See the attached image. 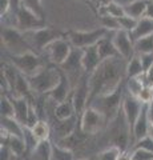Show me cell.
<instances>
[{
    "instance_id": "obj_1",
    "label": "cell",
    "mask_w": 153,
    "mask_h": 160,
    "mask_svg": "<svg viewBox=\"0 0 153 160\" xmlns=\"http://www.w3.org/2000/svg\"><path fill=\"white\" fill-rule=\"evenodd\" d=\"M127 79V60L113 58L103 60L95 72L89 75V99L88 106L93 99L117 89Z\"/></svg>"
},
{
    "instance_id": "obj_2",
    "label": "cell",
    "mask_w": 153,
    "mask_h": 160,
    "mask_svg": "<svg viewBox=\"0 0 153 160\" xmlns=\"http://www.w3.org/2000/svg\"><path fill=\"white\" fill-rule=\"evenodd\" d=\"M124 92H125V82L122 83L117 89H115L113 92L101 95V96H97L96 99H93L89 106L96 108L98 112H101L103 115H104L108 126H109L113 120L118 118V115H120V112H121Z\"/></svg>"
},
{
    "instance_id": "obj_3",
    "label": "cell",
    "mask_w": 153,
    "mask_h": 160,
    "mask_svg": "<svg viewBox=\"0 0 153 160\" xmlns=\"http://www.w3.org/2000/svg\"><path fill=\"white\" fill-rule=\"evenodd\" d=\"M61 78V69L55 64L48 63L37 73L28 78L29 86L35 95H48L57 86Z\"/></svg>"
},
{
    "instance_id": "obj_4",
    "label": "cell",
    "mask_w": 153,
    "mask_h": 160,
    "mask_svg": "<svg viewBox=\"0 0 153 160\" xmlns=\"http://www.w3.org/2000/svg\"><path fill=\"white\" fill-rule=\"evenodd\" d=\"M65 36H67V32H63L55 27H47V26L43 28L33 29V31L24 32V38H26L28 44L32 47L33 51L40 55L52 42Z\"/></svg>"
},
{
    "instance_id": "obj_5",
    "label": "cell",
    "mask_w": 153,
    "mask_h": 160,
    "mask_svg": "<svg viewBox=\"0 0 153 160\" xmlns=\"http://www.w3.org/2000/svg\"><path fill=\"white\" fill-rule=\"evenodd\" d=\"M9 62L24 76H33L47 64L40 53L29 51L22 55H9Z\"/></svg>"
},
{
    "instance_id": "obj_6",
    "label": "cell",
    "mask_w": 153,
    "mask_h": 160,
    "mask_svg": "<svg viewBox=\"0 0 153 160\" xmlns=\"http://www.w3.org/2000/svg\"><path fill=\"white\" fill-rule=\"evenodd\" d=\"M2 43L9 52V55H22L29 51H33L32 47L24 38V33L19 31L16 27H2ZM35 52V51H33Z\"/></svg>"
},
{
    "instance_id": "obj_7",
    "label": "cell",
    "mask_w": 153,
    "mask_h": 160,
    "mask_svg": "<svg viewBox=\"0 0 153 160\" xmlns=\"http://www.w3.org/2000/svg\"><path fill=\"white\" fill-rule=\"evenodd\" d=\"M109 32L111 31H108L104 27L91 29V31H68L67 39L69 40L72 47L84 49L91 46H96L98 40H101L104 36H107Z\"/></svg>"
},
{
    "instance_id": "obj_8",
    "label": "cell",
    "mask_w": 153,
    "mask_h": 160,
    "mask_svg": "<svg viewBox=\"0 0 153 160\" xmlns=\"http://www.w3.org/2000/svg\"><path fill=\"white\" fill-rule=\"evenodd\" d=\"M79 126H80V129L85 135H96L104 127H107L108 123L104 115L98 112L96 108L89 106L81 113L80 120H79Z\"/></svg>"
},
{
    "instance_id": "obj_9",
    "label": "cell",
    "mask_w": 153,
    "mask_h": 160,
    "mask_svg": "<svg viewBox=\"0 0 153 160\" xmlns=\"http://www.w3.org/2000/svg\"><path fill=\"white\" fill-rule=\"evenodd\" d=\"M72 49H73L72 44L69 43V40L65 36V38H60V39L55 40V42H52L44 49L41 55H44V56L48 59V63L60 67L71 55Z\"/></svg>"
},
{
    "instance_id": "obj_10",
    "label": "cell",
    "mask_w": 153,
    "mask_h": 160,
    "mask_svg": "<svg viewBox=\"0 0 153 160\" xmlns=\"http://www.w3.org/2000/svg\"><path fill=\"white\" fill-rule=\"evenodd\" d=\"M60 68L68 76V79L71 80L72 87H75L80 82V79L85 75L84 68H83V49L73 47L71 55L60 66Z\"/></svg>"
},
{
    "instance_id": "obj_11",
    "label": "cell",
    "mask_w": 153,
    "mask_h": 160,
    "mask_svg": "<svg viewBox=\"0 0 153 160\" xmlns=\"http://www.w3.org/2000/svg\"><path fill=\"white\" fill-rule=\"evenodd\" d=\"M15 27L24 33L45 27V20L39 18L36 13H33L31 9H28L22 4V7L19 8V11L15 15Z\"/></svg>"
},
{
    "instance_id": "obj_12",
    "label": "cell",
    "mask_w": 153,
    "mask_h": 160,
    "mask_svg": "<svg viewBox=\"0 0 153 160\" xmlns=\"http://www.w3.org/2000/svg\"><path fill=\"white\" fill-rule=\"evenodd\" d=\"M142 107H144V104L140 102V99L131 95L125 88L124 98H122L121 111H122V115H124V119H125V122L128 124V127H129V129H131V135H132V128H133V126H135L137 118L140 116V112H141Z\"/></svg>"
},
{
    "instance_id": "obj_13",
    "label": "cell",
    "mask_w": 153,
    "mask_h": 160,
    "mask_svg": "<svg viewBox=\"0 0 153 160\" xmlns=\"http://www.w3.org/2000/svg\"><path fill=\"white\" fill-rule=\"evenodd\" d=\"M72 99H73V104H75L76 115L80 118L81 113L88 107V99H89V75L85 73L80 79V82L73 87Z\"/></svg>"
},
{
    "instance_id": "obj_14",
    "label": "cell",
    "mask_w": 153,
    "mask_h": 160,
    "mask_svg": "<svg viewBox=\"0 0 153 160\" xmlns=\"http://www.w3.org/2000/svg\"><path fill=\"white\" fill-rule=\"evenodd\" d=\"M113 43L117 48L118 53L122 59H125L127 62L131 60L133 56L136 55V51H135V42L131 36L129 32L127 31H116L113 32Z\"/></svg>"
},
{
    "instance_id": "obj_15",
    "label": "cell",
    "mask_w": 153,
    "mask_h": 160,
    "mask_svg": "<svg viewBox=\"0 0 153 160\" xmlns=\"http://www.w3.org/2000/svg\"><path fill=\"white\" fill-rule=\"evenodd\" d=\"M72 89H73V87H72L71 80L68 79L67 75L61 71L60 82L57 83V86L53 88L52 91L47 95V96H48V99H51L52 102H55L56 104H59V103H61L65 99L69 98V95L72 93Z\"/></svg>"
},
{
    "instance_id": "obj_16",
    "label": "cell",
    "mask_w": 153,
    "mask_h": 160,
    "mask_svg": "<svg viewBox=\"0 0 153 160\" xmlns=\"http://www.w3.org/2000/svg\"><path fill=\"white\" fill-rule=\"evenodd\" d=\"M151 120L149 116H148V104H144L140 116L137 118L135 126L132 128V140L133 143L140 140L142 138H145L146 135H149V129H151Z\"/></svg>"
},
{
    "instance_id": "obj_17",
    "label": "cell",
    "mask_w": 153,
    "mask_h": 160,
    "mask_svg": "<svg viewBox=\"0 0 153 160\" xmlns=\"http://www.w3.org/2000/svg\"><path fill=\"white\" fill-rule=\"evenodd\" d=\"M96 47H97V51H98V55H100L101 60L121 58L116 46H115V43H113V32H109L107 36H104L101 40H98Z\"/></svg>"
},
{
    "instance_id": "obj_18",
    "label": "cell",
    "mask_w": 153,
    "mask_h": 160,
    "mask_svg": "<svg viewBox=\"0 0 153 160\" xmlns=\"http://www.w3.org/2000/svg\"><path fill=\"white\" fill-rule=\"evenodd\" d=\"M101 62L103 60L100 58V55H98L96 46H91L83 49V68L87 75H91L92 72H95V69L100 66Z\"/></svg>"
},
{
    "instance_id": "obj_19",
    "label": "cell",
    "mask_w": 153,
    "mask_h": 160,
    "mask_svg": "<svg viewBox=\"0 0 153 160\" xmlns=\"http://www.w3.org/2000/svg\"><path fill=\"white\" fill-rule=\"evenodd\" d=\"M2 144H7L9 149H11L13 158H16V159L22 158L28 151V147H27V143L24 140V138L9 136L4 131H2Z\"/></svg>"
},
{
    "instance_id": "obj_20",
    "label": "cell",
    "mask_w": 153,
    "mask_h": 160,
    "mask_svg": "<svg viewBox=\"0 0 153 160\" xmlns=\"http://www.w3.org/2000/svg\"><path fill=\"white\" fill-rule=\"evenodd\" d=\"M79 120L80 118L77 116H72L71 119H67V120H56L57 123H55V132H56V136H57V140L65 139L68 136H71L77 129V126H79Z\"/></svg>"
},
{
    "instance_id": "obj_21",
    "label": "cell",
    "mask_w": 153,
    "mask_h": 160,
    "mask_svg": "<svg viewBox=\"0 0 153 160\" xmlns=\"http://www.w3.org/2000/svg\"><path fill=\"white\" fill-rule=\"evenodd\" d=\"M11 99H12V103L15 107V119H16L22 126L26 127L31 102L27 100L26 98H17V96H11Z\"/></svg>"
},
{
    "instance_id": "obj_22",
    "label": "cell",
    "mask_w": 153,
    "mask_h": 160,
    "mask_svg": "<svg viewBox=\"0 0 153 160\" xmlns=\"http://www.w3.org/2000/svg\"><path fill=\"white\" fill-rule=\"evenodd\" d=\"M53 115H55L56 120H67V119H71L72 116H76V109H75V104H73L72 93L64 102L55 104Z\"/></svg>"
},
{
    "instance_id": "obj_23",
    "label": "cell",
    "mask_w": 153,
    "mask_h": 160,
    "mask_svg": "<svg viewBox=\"0 0 153 160\" xmlns=\"http://www.w3.org/2000/svg\"><path fill=\"white\" fill-rule=\"evenodd\" d=\"M152 33H153V20L144 16V18L139 19L136 28L131 32V36L133 39V42H136V40L149 36Z\"/></svg>"
},
{
    "instance_id": "obj_24",
    "label": "cell",
    "mask_w": 153,
    "mask_h": 160,
    "mask_svg": "<svg viewBox=\"0 0 153 160\" xmlns=\"http://www.w3.org/2000/svg\"><path fill=\"white\" fill-rule=\"evenodd\" d=\"M0 131H4L9 136L24 138V126H22L15 118H2Z\"/></svg>"
},
{
    "instance_id": "obj_25",
    "label": "cell",
    "mask_w": 153,
    "mask_h": 160,
    "mask_svg": "<svg viewBox=\"0 0 153 160\" xmlns=\"http://www.w3.org/2000/svg\"><path fill=\"white\" fill-rule=\"evenodd\" d=\"M148 3H149V0H133V2L125 4L124 6L125 15L135 18L137 20L144 18L146 7H148Z\"/></svg>"
},
{
    "instance_id": "obj_26",
    "label": "cell",
    "mask_w": 153,
    "mask_h": 160,
    "mask_svg": "<svg viewBox=\"0 0 153 160\" xmlns=\"http://www.w3.org/2000/svg\"><path fill=\"white\" fill-rule=\"evenodd\" d=\"M29 129H31L33 138H35L39 143L49 140V138H51V127H49V123L47 120H39L35 126Z\"/></svg>"
},
{
    "instance_id": "obj_27",
    "label": "cell",
    "mask_w": 153,
    "mask_h": 160,
    "mask_svg": "<svg viewBox=\"0 0 153 160\" xmlns=\"http://www.w3.org/2000/svg\"><path fill=\"white\" fill-rule=\"evenodd\" d=\"M144 75V67L141 64V59L139 55H135L131 60L127 62V79L129 78H139Z\"/></svg>"
},
{
    "instance_id": "obj_28",
    "label": "cell",
    "mask_w": 153,
    "mask_h": 160,
    "mask_svg": "<svg viewBox=\"0 0 153 160\" xmlns=\"http://www.w3.org/2000/svg\"><path fill=\"white\" fill-rule=\"evenodd\" d=\"M97 15H109V16L118 19V18H121V16L125 15V9H124V6L112 2V3L107 4V6H104V7L97 8Z\"/></svg>"
},
{
    "instance_id": "obj_29",
    "label": "cell",
    "mask_w": 153,
    "mask_h": 160,
    "mask_svg": "<svg viewBox=\"0 0 153 160\" xmlns=\"http://www.w3.org/2000/svg\"><path fill=\"white\" fill-rule=\"evenodd\" d=\"M33 158L35 160H51L52 156V143L49 140L39 143V146L33 149Z\"/></svg>"
},
{
    "instance_id": "obj_30",
    "label": "cell",
    "mask_w": 153,
    "mask_h": 160,
    "mask_svg": "<svg viewBox=\"0 0 153 160\" xmlns=\"http://www.w3.org/2000/svg\"><path fill=\"white\" fill-rule=\"evenodd\" d=\"M51 160H75L72 149H68L60 144H52V156Z\"/></svg>"
},
{
    "instance_id": "obj_31",
    "label": "cell",
    "mask_w": 153,
    "mask_h": 160,
    "mask_svg": "<svg viewBox=\"0 0 153 160\" xmlns=\"http://www.w3.org/2000/svg\"><path fill=\"white\" fill-rule=\"evenodd\" d=\"M144 86H145V83H144V80H142V75L139 78H129L125 80L127 91L136 98H139V95L141 92V89L144 88Z\"/></svg>"
},
{
    "instance_id": "obj_32",
    "label": "cell",
    "mask_w": 153,
    "mask_h": 160,
    "mask_svg": "<svg viewBox=\"0 0 153 160\" xmlns=\"http://www.w3.org/2000/svg\"><path fill=\"white\" fill-rule=\"evenodd\" d=\"M135 51L137 55L153 52V33L135 42Z\"/></svg>"
},
{
    "instance_id": "obj_33",
    "label": "cell",
    "mask_w": 153,
    "mask_h": 160,
    "mask_svg": "<svg viewBox=\"0 0 153 160\" xmlns=\"http://www.w3.org/2000/svg\"><path fill=\"white\" fill-rule=\"evenodd\" d=\"M0 113H2V118H15V107L11 96H8V95H2V99H0Z\"/></svg>"
},
{
    "instance_id": "obj_34",
    "label": "cell",
    "mask_w": 153,
    "mask_h": 160,
    "mask_svg": "<svg viewBox=\"0 0 153 160\" xmlns=\"http://www.w3.org/2000/svg\"><path fill=\"white\" fill-rule=\"evenodd\" d=\"M98 19H100V23H101V27L107 28L108 31L111 32H116V31H120V24H118V19L117 18H113L109 16V15H97Z\"/></svg>"
},
{
    "instance_id": "obj_35",
    "label": "cell",
    "mask_w": 153,
    "mask_h": 160,
    "mask_svg": "<svg viewBox=\"0 0 153 160\" xmlns=\"http://www.w3.org/2000/svg\"><path fill=\"white\" fill-rule=\"evenodd\" d=\"M122 151L117 146H109L108 148L103 149L100 153H97L96 156V160H117L118 156H120V153Z\"/></svg>"
},
{
    "instance_id": "obj_36",
    "label": "cell",
    "mask_w": 153,
    "mask_h": 160,
    "mask_svg": "<svg viewBox=\"0 0 153 160\" xmlns=\"http://www.w3.org/2000/svg\"><path fill=\"white\" fill-rule=\"evenodd\" d=\"M22 4L28 9H31L33 13H36L39 18L45 20V11L41 6V0H22Z\"/></svg>"
},
{
    "instance_id": "obj_37",
    "label": "cell",
    "mask_w": 153,
    "mask_h": 160,
    "mask_svg": "<svg viewBox=\"0 0 153 160\" xmlns=\"http://www.w3.org/2000/svg\"><path fill=\"white\" fill-rule=\"evenodd\" d=\"M137 22H139L137 19L132 18V16H128V15H124V16L118 18V24H120V28L122 29V31H127L129 33L136 28Z\"/></svg>"
},
{
    "instance_id": "obj_38",
    "label": "cell",
    "mask_w": 153,
    "mask_h": 160,
    "mask_svg": "<svg viewBox=\"0 0 153 160\" xmlns=\"http://www.w3.org/2000/svg\"><path fill=\"white\" fill-rule=\"evenodd\" d=\"M136 148L146 149V151L153 152V138L151 136V135H146L145 138L137 140V142H135L132 144V149H136Z\"/></svg>"
},
{
    "instance_id": "obj_39",
    "label": "cell",
    "mask_w": 153,
    "mask_h": 160,
    "mask_svg": "<svg viewBox=\"0 0 153 160\" xmlns=\"http://www.w3.org/2000/svg\"><path fill=\"white\" fill-rule=\"evenodd\" d=\"M132 160H153V152L146 151V149H132L131 151Z\"/></svg>"
},
{
    "instance_id": "obj_40",
    "label": "cell",
    "mask_w": 153,
    "mask_h": 160,
    "mask_svg": "<svg viewBox=\"0 0 153 160\" xmlns=\"http://www.w3.org/2000/svg\"><path fill=\"white\" fill-rule=\"evenodd\" d=\"M139 99L142 104H149L153 102V87L144 86V88L141 89V92L139 95Z\"/></svg>"
},
{
    "instance_id": "obj_41",
    "label": "cell",
    "mask_w": 153,
    "mask_h": 160,
    "mask_svg": "<svg viewBox=\"0 0 153 160\" xmlns=\"http://www.w3.org/2000/svg\"><path fill=\"white\" fill-rule=\"evenodd\" d=\"M140 59H141V64L144 67V72L146 69H149L152 66H153V52L151 53H141L139 55Z\"/></svg>"
},
{
    "instance_id": "obj_42",
    "label": "cell",
    "mask_w": 153,
    "mask_h": 160,
    "mask_svg": "<svg viewBox=\"0 0 153 160\" xmlns=\"http://www.w3.org/2000/svg\"><path fill=\"white\" fill-rule=\"evenodd\" d=\"M13 155L11 152V149L7 144H2L0 147V160H12Z\"/></svg>"
},
{
    "instance_id": "obj_43",
    "label": "cell",
    "mask_w": 153,
    "mask_h": 160,
    "mask_svg": "<svg viewBox=\"0 0 153 160\" xmlns=\"http://www.w3.org/2000/svg\"><path fill=\"white\" fill-rule=\"evenodd\" d=\"M11 11V0H0V16L2 19Z\"/></svg>"
},
{
    "instance_id": "obj_44",
    "label": "cell",
    "mask_w": 153,
    "mask_h": 160,
    "mask_svg": "<svg viewBox=\"0 0 153 160\" xmlns=\"http://www.w3.org/2000/svg\"><path fill=\"white\" fill-rule=\"evenodd\" d=\"M142 80H144L145 86L153 87V66L144 72V75H142Z\"/></svg>"
},
{
    "instance_id": "obj_45",
    "label": "cell",
    "mask_w": 153,
    "mask_h": 160,
    "mask_svg": "<svg viewBox=\"0 0 153 160\" xmlns=\"http://www.w3.org/2000/svg\"><path fill=\"white\" fill-rule=\"evenodd\" d=\"M145 18H149L153 20V0H149V3H148V7L145 11Z\"/></svg>"
},
{
    "instance_id": "obj_46",
    "label": "cell",
    "mask_w": 153,
    "mask_h": 160,
    "mask_svg": "<svg viewBox=\"0 0 153 160\" xmlns=\"http://www.w3.org/2000/svg\"><path fill=\"white\" fill-rule=\"evenodd\" d=\"M113 0H93V3H95V6L97 7V8H100V7H104V6H107V4H109V3H112Z\"/></svg>"
},
{
    "instance_id": "obj_47",
    "label": "cell",
    "mask_w": 153,
    "mask_h": 160,
    "mask_svg": "<svg viewBox=\"0 0 153 160\" xmlns=\"http://www.w3.org/2000/svg\"><path fill=\"white\" fill-rule=\"evenodd\" d=\"M117 160H132V155L129 152H127V151H122Z\"/></svg>"
},
{
    "instance_id": "obj_48",
    "label": "cell",
    "mask_w": 153,
    "mask_h": 160,
    "mask_svg": "<svg viewBox=\"0 0 153 160\" xmlns=\"http://www.w3.org/2000/svg\"><path fill=\"white\" fill-rule=\"evenodd\" d=\"M148 116H149L151 120V124L153 126V102L148 104Z\"/></svg>"
},
{
    "instance_id": "obj_49",
    "label": "cell",
    "mask_w": 153,
    "mask_h": 160,
    "mask_svg": "<svg viewBox=\"0 0 153 160\" xmlns=\"http://www.w3.org/2000/svg\"><path fill=\"white\" fill-rule=\"evenodd\" d=\"M149 135L153 138V126H151V129H149Z\"/></svg>"
},
{
    "instance_id": "obj_50",
    "label": "cell",
    "mask_w": 153,
    "mask_h": 160,
    "mask_svg": "<svg viewBox=\"0 0 153 160\" xmlns=\"http://www.w3.org/2000/svg\"><path fill=\"white\" fill-rule=\"evenodd\" d=\"M80 160H96V159H80Z\"/></svg>"
}]
</instances>
